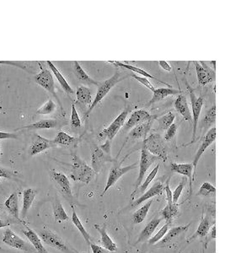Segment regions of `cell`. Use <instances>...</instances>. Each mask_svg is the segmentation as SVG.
Here are the masks:
<instances>
[{
	"label": "cell",
	"mask_w": 225,
	"mask_h": 253,
	"mask_svg": "<svg viewBox=\"0 0 225 253\" xmlns=\"http://www.w3.org/2000/svg\"><path fill=\"white\" fill-rule=\"evenodd\" d=\"M94 174V172L91 166H88L86 162L82 160L78 156L73 155L70 178L88 184L93 178Z\"/></svg>",
	"instance_id": "cell-1"
},
{
	"label": "cell",
	"mask_w": 225,
	"mask_h": 253,
	"mask_svg": "<svg viewBox=\"0 0 225 253\" xmlns=\"http://www.w3.org/2000/svg\"><path fill=\"white\" fill-rule=\"evenodd\" d=\"M123 78H125L124 75H122L121 73H116L112 78H108L106 81H104L103 83H101V84L98 85V91H97L96 96H95V98L93 100L92 104H91L90 108H89L87 113H86V116L91 114V112L94 109V107H96L97 105L100 103L101 100H103L106 96L109 93L110 91L118 82L122 80Z\"/></svg>",
	"instance_id": "cell-2"
},
{
	"label": "cell",
	"mask_w": 225,
	"mask_h": 253,
	"mask_svg": "<svg viewBox=\"0 0 225 253\" xmlns=\"http://www.w3.org/2000/svg\"><path fill=\"white\" fill-rule=\"evenodd\" d=\"M144 147L151 155L166 161L167 150L165 146V140L161 135L159 134H151L144 139Z\"/></svg>",
	"instance_id": "cell-3"
},
{
	"label": "cell",
	"mask_w": 225,
	"mask_h": 253,
	"mask_svg": "<svg viewBox=\"0 0 225 253\" xmlns=\"http://www.w3.org/2000/svg\"><path fill=\"white\" fill-rule=\"evenodd\" d=\"M158 159H159L158 157L154 156L153 155H151L145 148L143 147V149L141 150L140 162H139V173H138V179H137L136 184H135L134 191H133V193L131 194V198L134 197L136 192H137L138 188H139L141 184H142L144 176H145L146 173H147L148 170H149L150 166H152L153 163L155 162Z\"/></svg>",
	"instance_id": "cell-4"
},
{
	"label": "cell",
	"mask_w": 225,
	"mask_h": 253,
	"mask_svg": "<svg viewBox=\"0 0 225 253\" xmlns=\"http://www.w3.org/2000/svg\"><path fill=\"white\" fill-rule=\"evenodd\" d=\"M39 237L41 238V241L47 244V246L55 248L62 253H75L66 245L63 239L55 232L49 230H43L39 233Z\"/></svg>",
	"instance_id": "cell-5"
},
{
	"label": "cell",
	"mask_w": 225,
	"mask_h": 253,
	"mask_svg": "<svg viewBox=\"0 0 225 253\" xmlns=\"http://www.w3.org/2000/svg\"><path fill=\"white\" fill-rule=\"evenodd\" d=\"M110 142L107 141L105 145L100 147H97L92 151L91 154V166L92 169L95 173H99L101 168L103 167L105 163L110 161V159L107 156L110 153Z\"/></svg>",
	"instance_id": "cell-6"
},
{
	"label": "cell",
	"mask_w": 225,
	"mask_h": 253,
	"mask_svg": "<svg viewBox=\"0 0 225 253\" xmlns=\"http://www.w3.org/2000/svg\"><path fill=\"white\" fill-rule=\"evenodd\" d=\"M50 176L57 190L68 200H73L72 189L69 178L63 173L53 170L50 172Z\"/></svg>",
	"instance_id": "cell-7"
},
{
	"label": "cell",
	"mask_w": 225,
	"mask_h": 253,
	"mask_svg": "<svg viewBox=\"0 0 225 253\" xmlns=\"http://www.w3.org/2000/svg\"><path fill=\"white\" fill-rule=\"evenodd\" d=\"M128 115H129V110H124L122 113H120L118 116L116 117V119L107 128L100 132L99 137L102 139L107 138L108 142L112 140L113 137L117 135V133L120 131L122 126H124Z\"/></svg>",
	"instance_id": "cell-8"
},
{
	"label": "cell",
	"mask_w": 225,
	"mask_h": 253,
	"mask_svg": "<svg viewBox=\"0 0 225 253\" xmlns=\"http://www.w3.org/2000/svg\"><path fill=\"white\" fill-rule=\"evenodd\" d=\"M121 165H122V162L120 163V164H117L116 166H113L112 168L110 170L107 185H106V188H105L103 193H102V196L107 193V191L109 190L110 188H112L113 186L116 184L119 179L121 178L122 175H124L128 172H131L132 170L137 168L138 164L134 163L131 166H125V167H122Z\"/></svg>",
	"instance_id": "cell-9"
},
{
	"label": "cell",
	"mask_w": 225,
	"mask_h": 253,
	"mask_svg": "<svg viewBox=\"0 0 225 253\" xmlns=\"http://www.w3.org/2000/svg\"><path fill=\"white\" fill-rule=\"evenodd\" d=\"M40 67H41V72L35 76V81L37 84H39L40 86L45 89L46 91H48L49 93L54 96L59 102V100H58L56 94V91H55L54 76L52 75V73L49 69H45L41 64H40Z\"/></svg>",
	"instance_id": "cell-10"
},
{
	"label": "cell",
	"mask_w": 225,
	"mask_h": 253,
	"mask_svg": "<svg viewBox=\"0 0 225 253\" xmlns=\"http://www.w3.org/2000/svg\"><path fill=\"white\" fill-rule=\"evenodd\" d=\"M211 211L208 213H204L202 218H201L200 224L198 225L196 232L192 234V236L189 238L188 240V243H191L192 241H195L197 238L206 237L210 230L212 228V225L215 224V219H214V214L212 215Z\"/></svg>",
	"instance_id": "cell-11"
},
{
	"label": "cell",
	"mask_w": 225,
	"mask_h": 253,
	"mask_svg": "<svg viewBox=\"0 0 225 253\" xmlns=\"http://www.w3.org/2000/svg\"><path fill=\"white\" fill-rule=\"evenodd\" d=\"M3 241L14 249L24 252H32V247L10 229L7 228L3 232Z\"/></svg>",
	"instance_id": "cell-12"
},
{
	"label": "cell",
	"mask_w": 225,
	"mask_h": 253,
	"mask_svg": "<svg viewBox=\"0 0 225 253\" xmlns=\"http://www.w3.org/2000/svg\"><path fill=\"white\" fill-rule=\"evenodd\" d=\"M216 139V128H213L210 129L209 131L206 133L205 137H204L203 143L200 145L199 149L197 150V154L195 156V158L193 159V162H192V166H193V175H192V179H195V175L197 173V167L199 162V159H200L202 156L204 155V152L206 151V149L209 147L211 144H213V142Z\"/></svg>",
	"instance_id": "cell-13"
},
{
	"label": "cell",
	"mask_w": 225,
	"mask_h": 253,
	"mask_svg": "<svg viewBox=\"0 0 225 253\" xmlns=\"http://www.w3.org/2000/svg\"><path fill=\"white\" fill-rule=\"evenodd\" d=\"M191 97V109H192V119H193V129H192V141L195 140L197 135V124L200 117L201 111L204 106V98L203 97H197L193 91L190 90Z\"/></svg>",
	"instance_id": "cell-14"
},
{
	"label": "cell",
	"mask_w": 225,
	"mask_h": 253,
	"mask_svg": "<svg viewBox=\"0 0 225 253\" xmlns=\"http://www.w3.org/2000/svg\"><path fill=\"white\" fill-rule=\"evenodd\" d=\"M196 67L197 80L201 85H206L213 82L215 79V72L214 70L209 68L206 63L201 62H194Z\"/></svg>",
	"instance_id": "cell-15"
},
{
	"label": "cell",
	"mask_w": 225,
	"mask_h": 253,
	"mask_svg": "<svg viewBox=\"0 0 225 253\" xmlns=\"http://www.w3.org/2000/svg\"><path fill=\"white\" fill-rule=\"evenodd\" d=\"M153 117H155L152 116L149 112L145 111V110L141 109L135 111L131 113L128 122H126V124H124L123 129L129 130V129L134 128L136 126L139 125L143 122L153 120Z\"/></svg>",
	"instance_id": "cell-16"
},
{
	"label": "cell",
	"mask_w": 225,
	"mask_h": 253,
	"mask_svg": "<svg viewBox=\"0 0 225 253\" xmlns=\"http://www.w3.org/2000/svg\"><path fill=\"white\" fill-rule=\"evenodd\" d=\"M56 144H54V140L47 139L46 137H42L41 135H36L34 141L32 143L31 147L29 149V154L34 156L38 154L43 152L45 150H48L50 148L56 147Z\"/></svg>",
	"instance_id": "cell-17"
},
{
	"label": "cell",
	"mask_w": 225,
	"mask_h": 253,
	"mask_svg": "<svg viewBox=\"0 0 225 253\" xmlns=\"http://www.w3.org/2000/svg\"><path fill=\"white\" fill-rule=\"evenodd\" d=\"M164 188H165V185L163 184L161 181H156L151 187V188H150L147 192H145L144 194H143V195L138 197L137 200H135L133 203H131V209H133L135 207L139 206L141 203H144L145 201L151 199L152 197H155L157 195H160V194H162Z\"/></svg>",
	"instance_id": "cell-18"
},
{
	"label": "cell",
	"mask_w": 225,
	"mask_h": 253,
	"mask_svg": "<svg viewBox=\"0 0 225 253\" xmlns=\"http://www.w3.org/2000/svg\"><path fill=\"white\" fill-rule=\"evenodd\" d=\"M171 171L177 174L187 176L190 184V195L192 194V175H193V166L192 164H176L172 163Z\"/></svg>",
	"instance_id": "cell-19"
},
{
	"label": "cell",
	"mask_w": 225,
	"mask_h": 253,
	"mask_svg": "<svg viewBox=\"0 0 225 253\" xmlns=\"http://www.w3.org/2000/svg\"><path fill=\"white\" fill-rule=\"evenodd\" d=\"M152 122H153V120H150V121L143 122L139 125L134 127L130 132L129 137H131V139H133V140L145 139L152 127Z\"/></svg>",
	"instance_id": "cell-20"
},
{
	"label": "cell",
	"mask_w": 225,
	"mask_h": 253,
	"mask_svg": "<svg viewBox=\"0 0 225 253\" xmlns=\"http://www.w3.org/2000/svg\"><path fill=\"white\" fill-rule=\"evenodd\" d=\"M163 218H155L152 219L151 221L148 223V225L144 227V230L142 231L139 236L138 238V241L136 244L140 243V242H144V241L150 240V238L152 236L153 232H155V230L158 228V226L160 225V222L162 221Z\"/></svg>",
	"instance_id": "cell-21"
},
{
	"label": "cell",
	"mask_w": 225,
	"mask_h": 253,
	"mask_svg": "<svg viewBox=\"0 0 225 253\" xmlns=\"http://www.w3.org/2000/svg\"><path fill=\"white\" fill-rule=\"evenodd\" d=\"M94 229L99 232L101 237V243L103 245L104 248L109 252H116L117 250L116 244L112 241V239L110 237L109 234H107L106 225H94Z\"/></svg>",
	"instance_id": "cell-22"
},
{
	"label": "cell",
	"mask_w": 225,
	"mask_h": 253,
	"mask_svg": "<svg viewBox=\"0 0 225 253\" xmlns=\"http://www.w3.org/2000/svg\"><path fill=\"white\" fill-rule=\"evenodd\" d=\"M175 107L176 111L184 117L185 120L191 121V109L188 105L187 97L182 94L179 95L175 100Z\"/></svg>",
	"instance_id": "cell-23"
},
{
	"label": "cell",
	"mask_w": 225,
	"mask_h": 253,
	"mask_svg": "<svg viewBox=\"0 0 225 253\" xmlns=\"http://www.w3.org/2000/svg\"><path fill=\"white\" fill-rule=\"evenodd\" d=\"M38 194V192L32 189V188H27L23 192V205H22L21 217L22 219H25L29 210L32 207V203L34 202L36 196Z\"/></svg>",
	"instance_id": "cell-24"
},
{
	"label": "cell",
	"mask_w": 225,
	"mask_h": 253,
	"mask_svg": "<svg viewBox=\"0 0 225 253\" xmlns=\"http://www.w3.org/2000/svg\"><path fill=\"white\" fill-rule=\"evenodd\" d=\"M79 138L78 137H72L70 135L66 134L65 132L60 131L56 135V137L54 139V144L65 147H76L79 142Z\"/></svg>",
	"instance_id": "cell-25"
},
{
	"label": "cell",
	"mask_w": 225,
	"mask_h": 253,
	"mask_svg": "<svg viewBox=\"0 0 225 253\" xmlns=\"http://www.w3.org/2000/svg\"><path fill=\"white\" fill-rule=\"evenodd\" d=\"M59 125V122L54 119H44L41 120L39 122H35L31 125L24 126L22 128L16 129V131L18 130H23V129H27V130H38V129H50V128H57Z\"/></svg>",
	"instance_id": "cell-26"
},
{
	"label": "cell",
	"mask_w": 225,
	"mask_h": 253,
	"mask_svg": "<svg viewBox=\"0 0 225 253\" xmlns=\"http://www.w3.org/2000/svg\"><path fill=\"white\" fill-rule=\"evenodd\" d=\"M23 233L27 237L30 242L32 243V246L34 247L38 253H48L47 251L46 250V248L44 247L41 238L39 237V235L33 230L26 226V230H24Z\"/></svg>",
	"instance_id": "cell-27"
},
{
	"label": "cell",
	"mask_w": 225,
	"mask_h": 253,
	"mask_svg": "<svg viewBox=\"0 0 225 253\" xmlns=\"http://www.w3.org/2000/svg\"><path fill=\"white\" fill-rule=\"evenodd\" d=\"M191 225V224L190 223V224H188L187 225H180V226L173 227L170 230H168V232H167V233H166V235L164 236L162 240L160 241L159 245H165V244L169 243V242L173 241L175 238L180 236L181 234L188 232Z\"/></svg>",
	"instance_id": "cell-28"
},
{
	"label": "cell",
	"mask_w": 225,
	"mask_h": 253,
	"mask_svg": "<svg viewBox=\"0 0 225 253\" xmlns=\"http://www.w3.org/2000/svg\"><path fill=\"white\" fill-rule=\"evenodd\" d=\"M4 207L16 220H19V221L20 220L19 219V198H18L17 193H13L12 194H10V197H8V199L4 203Z\"/></svg>",
	"instance_id": "cell-29"
},
{
	"label": "cell",
	"mask_w": 225,
	"mask_h": 253,
	"mask_svg": "<svg viewBox=\"0 0 225 253\" xmlns=\"http://www.w3.org/2000/svg\"><path fill=\"white\" fill-rule=\"evenodd\" d=\"M181 91L177 90H174L172 88H159V89H154L153 91V97L150 101L149 105L151 104L156 103L159 102L163 99H165L169 96H173V95L180 94Z\"/></svg>",
	"instance_id": "cell-30"
},
{
	"label": "cell",
	"mask_w": 225,
	"mask_h": 253,
	"mask_svg": "<svg viewBox=\"0 0 225 253\" xmlns=\"http://www.w3.org/2000/svg\"><path fill=\"white\" fill-rule=\"evenodd\" d=\"M47 63L49 66L51 71L54 73V75H55L57 81L59 82L60 85H61V87L63 88V91H65L67 94H74L75 91L71 88V86L69 85V83L67 82L65 78L63 77V75L61 74L59 70L56 69V66L54 65V63L50 62V61H47Z\"/></svg>",
	"instance_id": "cell-31"
},
{
	"label": "cell",
	"mask_w": 225,
	"mask_h": 253,
	"mask_svg": "<svg viewBox=\"0 0 225 253\" xmlns=\"http://www.w3.org/2000/svg\"><path fill=\"white\" fill-rule=\"evenodd\" d=\"M110 63H113L114 65L118 66V67H121L122 69H127V70H129V71H131V72L138 73L139 75H142L143 77L144 78H153V79H155V80H158V81L160 82V83H162V84H167L168 86H170L169 84H167V83H165V82L161 81L160 79H158V78H155L154 76L153 75H150L147 71H145L144 69H139L138 67H135V66L131 65V64H126V63H121V62H117V61H112V62H110Z\"/></svg>",
	"instance_id": "cell-32"
},
{
	"label": "cell",
	"mask_w": 225,
	"mask_h": 253,
	"mask_svg": "<svg viewBox=\"0 0 225 253\" xmlns=\"http://www.w3.org/2000/svg\"><path fill=\"white\" fill-rule=\"evenodd\" d=\"M152 203H153V200H150L145 203L144 206L141 207L138 210L135 211L134 214H132V217H131V220H132L133 224L138 225L146 219L148 213L150 211V207L152 205Z\"/></svg>",
	"instance_id": "cell-33"
},
{
	"label": "cell",
	"mask_w": 225,
	"mask_h": 253,
	"mask_svg": "<svg viewBox=\"0 0 225 253\" xmlns=\"http://www.w3.org/2000/svg\"><path fill=\"white\" fill-rule=\"evenodd\" d=\"M53 210L55 220L57 222H63L69 220V215L63 209V204L58 198H56L53 203Z\"/></svg>",
	"instance_id": "cell-34"
},
{
	"label": "cell",
	"mask_w": 225,
	"mask_h": 253,
	"mask_svg": "<svg viewBox=\"0 0 225 253\" xmlns=\"http://www.w3.org/2000/svg\"><path fill=\"white\" fill-rule=\"evenodd\" d=\"M74 63H75V64H74V68H75V75H76L77 78H78L80 81L83 82V83H85V84L99 85L95 80H94L93 78H91V77L88 75L87 73L85 72L78 62L75 61Z\"/></svg>",
	"instance_id": "cell-35"
},
{
	"label": "cell",
	"mask_w": 225,
	"mask_h": 253,
	"mask_svg": "<svg viewBox=\"0 0 225 253\" xmlns=\"http://www.w3.org/2000/svg\"><path fill=\"white\" fill-rule=\"evenodd\" d=\"M77 103L83 105H90L91 103V91L90 88L86 86H79L76 92Z\"/></svg>",
	"instance_id": "cell-36"
},
{
	"label": "cell",
	"mask_w": 225,
	"mask_h": 253,
	"mask_svg": "<svg viewBox=\"0 0 225 253\" xmlns=\"http://www.w3.org/2000/svg\"><path fill=\"white\" fill-rule=\"evenodd\" d=\"M179 210L178 205L177 204H171V205H166L164 210L161 211V215L163 219H166V223L171 225L173 219L175 216L178 214Z\"/></svg>",
	"instance_id": "cell-37"
},
{
	"label": "cell",
	"mask_w": 225,
	"mask_h": 253,
	"mask_svg": "<svg viewBox=\"0 0 225 253\" xmlns=\"http://www.w3.org/2000/svg\"><path fill=\"white\" fill-rule=\"evenodd\" d=\"M72 222L73 224L75 225V227L78 229V232H80L82 234V236L84 237L85 241L87 242V244L91 243V234L88 233L87 231L85 230V227H84V225H82L81 221H80V219L78 218V216L77 215V213L75 212V207L72 206Z\"/></svg>",
	"instance_id": "cell-38"
},
{
	"label": "cell",
	"mask_w": 225,
	"mask_h": 253,
	"mask_svg": "<svg viewBox=\"0 0 225 253\" xmlns=\"http://www.w3.org/2000/svg\"><path fill=\"white\" fill-rule=\"evenodd\" d=\"M18 175H19V173L16 171L0 166V190H3L1 179H9V180H12V181H19Z\"/></svg>",
	"instance_id": "cell-39"
},
{
	"label": "cell",
	"mask_w": 225,
	"mask_h": 253,
	"mask_svg": "<svg viewBox=\"0 0 225 253\" xmlns=\"http://www.w3.org/2000/svg\"><path fill=\"white\" fill-rule=\"evenodd\" d=\"M159 169H160V166L158 165V166H155L154 168H153V171L150 172L149 175H148L146 179H145V181H144V183L143 184H141L140 187L138 188V190L136 192V194L135 195H137V194H144L145 190L147 189L148 187L150 186V183H151V181H153L154 177L156 176L157 173L159 172Z\"/></svg>",
	"instance_id": "cell-40"
},
{
	"label": "cell",
	"mask_w": 225,
	"mask_h": 253,
	"mask_svg": "<svg viewBox=\"0 0 225 253\" xmlns=\"http://www.w3.org/2000/svg\"><path fill=\"white\" fill-rule=\"evenodd\" d=\"M216 188L213 185L209 182H204L201 186L200 189L198 191V196H204V197H211L215 195Z\"/></svg>",
	"instance_id": "cell-41"
},
{
	"label": "cell",
	"mask_w": 225,
	"mask_h": 253,
	"mask_svg": "<svg viewBox=\"0 0 225 253\" xmlns=\"http://www.w3.org/2000/svg\"><path fill=\"white\" fill-rule=\"evenodd\" d=\"M175 117V114L171 113V112H169V113H166L165 116L161 117L159 119L160 128H161V129H163V130L168 129L169 126L171 125L173 122H174Z\"/></svg>",
	"instance_id": "cell-42"
},
{
	"label": "cell",
	"mask_w": 225,
	"mask_h": 253,
	"mask_svg": "<svg viewBox=\"0 0 225 253\" xmlns=\"http://www.w3.org/2000/svg\"><path fill=\"white\" fill-rule=\"evenodd\" d=\"M216 120V106L213 105V107L211 109L208 110V112L206 113V116L204 117V121H203V125H204L205 129L210 128L211 125L215 122Z\"/></svg>",
	"instance_id": "cell-43"
},
{
	"label": "cell",
	"mask_w": 225,
	"mask_h": 253,
	"mask_svg": "<svg viewBox=\"0 0 225 253\" xmlns=\"http://www.w3.org/2000/svg\"><path fill=\"white\" fill-rule=\"evenodd\" d=\"M169 224L166 223V225H163L162 228L160 229L159 232H157L156 234L153 235V237H150L149 240V243L150 245H154V244H158L162 240L164 236L166 235V233L169 230Z\"/></svg>",
	"instance_id": "cell-44"
},
{
	"label": "cell",
	"mask_w": 225,
	"mask_h": 253,
	"mask_svg": "<svg viewBox=\"0 0 225 253\" xmlns=\"http://www.w3.org/2000/svg\"><path fill=\"white\" fill-rule=\"evenodd\" d=\"M55 109H56V104L54 103V100L49 99L46 103L44 104L43 106L37 111V114L47 115V114L54 113Z\"/></svg>",
	"instance_id": "cell-45"
},
{
	"label": "cell",
	"mask_w": 225,
	"mask_h": 253,
	"mask_svg": "<svg viewBox=\"0 0 225 253\" xmlns=\"http://www.w3.org/2000/svg\"><path fill=\"white\" fill-rule=\"evenodd\" d=\"M187 182H188V179L182 178L181 182L179 183L178 187L175 188L174 193H172V199H173L174 204H177V203H178L179 198L182 195V191L184 189Z\"/></svg>",
	"instance_id": "cell-46"
},
{
	"label": "cell",
	"mask_w": 225,
	"mask_h": 253,
	"mask_svg": "<svg viewBox=\"0 0 225 253\" xmlns=\"http://www.w3.org/2000/svg\"><path fill=\"white\" fill-rule=\"evenodd\" d=\"M71 125L75 128H79L81 127V120L79 118L77 109L75 104H72V113H71Z\"/></svg>",
	"instance_id": "cell-47"
},
{
	"label": "cell",
	"mask_w": 225,
	"mask_h": 253,
	"mask_svg": "<svg viewBox=\"0 0 225 253\" xmlns=\"http://www.w3.org/2000/svg\"><path fill=\"white\" fill-rule=\"evenodd\" d=\"M178 123H172L171 125L168 128V129H166L167 131H166V135H165L164 140L169 141L175 137L176 133H177V130H178Z\"/></svg>",
	"instance_id": "cell-48"
},
{
	"label": "cell",
	"mask_w": 225,
	"mask_h": 253,
	"mask_svg": "<svg viewBox=\"0 0 225 253\" xmlns=\"http://www.w3.org/2000/svg\"><path fill=\"white\" fill-rule=\"evenodd\" d=\"M131 77L136 79L137 81L139 82L142 84H144V86H146L148 89H150V91H154V87L153 86V84H151L149 80H148L147 78H144V77H140V76H138V75H131Z\"/></svg>",
	"instance_id": "cell-49"
},
{
	"label": "cell",
	"mask_w": 225,
	"mask_h": 253,
	"mask_svg": "<svg viewBox=\"0 0 225 253\" xmlns=\"http://www.w3.org/2000/svg\"><path fill=\"white\" fill-rule=\"evenodd\" d=\"M0 64H5V65L14 66V67H17L19 69H23L25 71H28V67H26L25 64L19 63V62H14V61H0Z\"/></svg>",
	"instance_id": "cell-50"
},
{
	"label": "cell",
	"mask_w": 225,
	"mask_h": 253,
	"mask_svg": "<svg viewBox=\"0 0 225 253\" xmlns=\"http://www.w3.org/2000/svg\"><path fill=\"white\" fill-rule=\"evenodd\" d=\"M164 190L166 192V199H167V204L171 205L173 204V199H172V192L171 189L169 188V180L166 181V186L164 188Z\"/></svg>",
	"instance_id": "cell-51"
},
{
	"label": "cell",
	"mask_w": 225,
	"mask_h": 253,
	"mask_svg": "<svg viewBox=\"0 0 225 253\" xmlns=\"http://www.w3.org/2000/svg\"><path fill=\"white\" fill-rule=\"evenodd\" d=\"M90 246H91V250H92L93 253H109V251L105 249L104 247L97 246L95 244L91 243Z\"/></svg>",
	"instance_id": "cell-52"
},
{
	"label": "cell",
	"mask_w": 225,
	"mask_h": 253,
	"mask_svg": "<svg viewBox=\"0 0 225 253\" xmlns=\"http://www.w3.org/2000/svg\"><path fill=\"white\" fill-rule=\"evenodd\" d=\"M11 138H17V135L16 133H5L0 132V140L1 139H11Z\"/></svg>",
	"instance_id": "cell-53"
},
{
	"label": "cell",
	"mask_w": 225,
	"mask_h": 253,
	"mask_svg": "<svg viewBox=\"0 0 225 253\" xmlns=\"http://www.w3.org/2000/svg\"><path fill=\"white\" fill-rule=\"evenodd\" d=\"M159 65H160L165 71H167V72H170L172 70L171 66L169 65V63H167L166 61H159Z\"/></svg>",
	"instance_id": "cell-54"
},
{
	"label": "cell",
	"mask_w": 225,
	"mask_h": 253,
	"mask_svg": "<svg viewBox=\"0 0 225 253\" xmlns=\"http://www.w3.org/2000/svg\"><path fill=\"white\" fill-rule=\"evenodd\" d=\"M209 234V237L207 238V241H210V240H212V239H216V225H213V228H211L210 230V232H208V234Z\"/></svg>",
	"instance_id": "cell-55"
},
{
	"label": "cell",
	"mask_w": 225,
	"mask_h": 253,
	"mask_svg": "<svg viewBox=\"0 0 225 253\" xmlns=\"http://www.w3.org/2000/svg\"><path fill=\"white\" fill-rule=\"evenodd\" d=\"M9 225H10L9 222L4 221L3 219H0V228H4V227H7Z\"/></svg>",
	"instance_id": "cell-56"
},
{
	"label": "cell",
	"mask_w": 225,
	"mask_h": 253,
	"mask_svg": "<svg viewBox=\"0 0 225 253\" xmlns=\"http://www.w3.org/2000/svg\"><path fill=\"white\" fill-rule=\"evenodd\" d=\"M203 253H205V252H204H204H203Z\"/></svg>",
	"instance_id": "cell-57"
},
{
	"label": "cell",
	"mask_w": 225,
	"mask_h": 253,
	"mask_svg": "<svg viewBox=\"0 0 225 253\" xmlns=\"http://www.w3.org/2000/svg\"></svg>",
	"instance_id": "cell-58"
},
{
	"label": "cell",
	"mask_w": 225,
	"mask_h": 253,
	"mask_svg": "<svg viewBox=\"0 0 225 253\" xmlns=\"http://www.w3.org/2000/svg\"><path fill=\"white\" fill-rule=\"evenodd\" d=\"M0 206H1V205H0Z\"/></svg>",
	"instance_id": "cell-59"
}]
</instances>
